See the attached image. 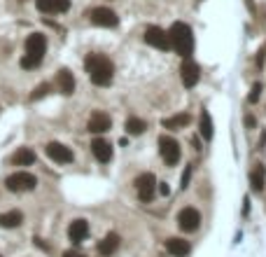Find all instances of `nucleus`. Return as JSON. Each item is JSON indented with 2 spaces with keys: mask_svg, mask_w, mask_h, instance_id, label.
Returning <instances> with one entry per match:
<instances>
[{
  "mask_svg": "<svg viewBox=\"0 0 266 257\" xmlns=\"http://www.w3.org/2000/svg\"><path fill=\"white\" fill-rule=\"evenodd\" d=\"M84 68L89 80L96 87H108L112 84V77H115V66L110 61L108 56L103 54H89L84 59Z\"/></svg>",
  "mask_w": 266,
  "mask_h": 257,
  "instance_id": "obj_1",
  "label": "nucleus"
},
{
  "mask_svg": "<svg viewBox=\"0 0 266 257\" xmlns=\"http://www.w3.org/2000/svg\"><path fill=\"white\" fill-rule=\"evenodd\" d=\"M170 37V49H175V54H180L182 59H189V54L194 52V35L185 21H175L168 31Z\"/></svg>",
  "mask_w": 266,
  "mask_h": 257,
  "instance_id": "obj_2",
  "label": "nucleus"
},
{
  "mask_svg": "<svg viewBox=\"0 0 266 257\" xmlns=\"http://www.w3.org/2000/svg\"><path fill=\"white\" fill-rule=\"evenodd\" d=\"M5 185H7V190L10 192H30V190H35L37 187V178L28 171H17L7 178Z\"/></svg>",
  "mask_w": 266,
  "mask_h": 257,
  "instance_id": "obj_3",
  "label": "nucleus"
},
{
  "mask_svg": "<svg viewBox=\"0 0 266 257\" xmlns=\"http://www.w3.org/2000/svg\"><path fill=\"white\" fill-rule=\"evenodd\" d=\"M159 152H161V159L166 161V166H175L180 161V143L175 138H170V136H161L159 138Z\"/></svg>",
  "mask_w": 266,
  "mask_h": 257,
  "instance_id": "obj_4",
  "label": "nucleus"
},
{
  "mask_svg": "<svg viewBox=\"0 0 266 257\" xmlns=\"http://www.w3.org/2000/svg\"><path fill=\"white\" fill-rule=\"evenodd\" d=\"M136 190H138L140 201L150 203L152 199H154V194H157V178L152 176V173H143V176H138V180H136Z\"/></svg>",
  "mask_w": 266,
  "mask_h": 257,
  "instance_id": "obj_5",
  "label": "nucleus"
},
{
  "mask_svg": "<svg viewBox=\"0 0 266 257\" xmlns=\"http://www.w3.org/2000/svg\"><path fill=\"white\" fill-rule=\"evenodd\" d=\"M89 21L94 26H103V28H115L119 24V17H117L110 7H94L89 12Z\"/></svg>",
  "mask_w": 266,
  "mask_h": 257,
  "instance_id": "obj_6",
  "label": "nucleus"
},
{
  "mask_svg": "<svg viewBox=\"0 0 266 257\" xmlns=\"http://www.w3.org/2000/svg\"><path fill=\"white\" fill-rule=\"evenodd\" d=\"M145 42L150 45V47L161 49V52H168V49H170L168 33L163 31V28H159V26H150V28H147V31H145Z\"/></svg>",
  "mask_w": 266,
  "mask_h": 257,
  "instance_id": "obj_7",
  "label": "nucleus"
},
{
  "mask_svg": "<svg viewBox=\"0 0 266 257\" xmlns=\"http://www.w3.org/2000/svg\"><path fill=\"white\" fill-rule=\"evenodd\" d=\"M178 225H180L182 232H196L201 225V213L192 206H187V208H182L178 213Z\"/></svg>",
  "mask_w": 266,
  "mask_h": 257,
  "instance_id": "obj_8",
  "label": "nucleus"
},
{
  "mask_svg": "<svg viewBox=\"0 0 266 257\" xmlns=\"http://www.w3.org/2000/svg\"><path fill=\"white\" fill-rule=\"evenodd\" d=\"M180 75H182V84L187 87V89H194V87L199 84V77H201L199 63L194 61V59H185V63L180 68Z\"/></svg>",
  "mask_w": 266,
  "mask_h": 257,
  "instance_id": "obj_9",
  "label": "nucleus"
},
{
  "mask_svg": "<svg viewBox=\"0 0 266 257\" xmlns=\"http://www.w3.org/2000/svg\"><path fill=\"white\" fill-rule=\"evenodd\" d=\"M47 157L52 161H56V164H70L73 161V150L70 147H66L63 143H56V141H52V143H47Z\"/></svg>",
  "mask_w": 266,
  "mask_h": 257,
  "instance_id": "obj_10",
  "label": "nucleus"
},
{
  "mask_svg": "<svg viewBox=\"0 0 266 257\" xmlns=\"http://www.w3.org/2000/svg\"><path fill=\"white\" fill-rule=\"evenodd\" d=\"M45 52H47V37L42 33H33L26 40V56H33L37 61H42Z\"/></svg>",
  "mask_w": 266,
  "mask_h": 257,
  "instance_id": "obj_11",
  "label": "nucleus"
},
{
  "mask_svg": "<svg viewBox=\"0 0 266 257\" xmlns=\"http://www.w3.org/2000/svg\"><path fill=\"white\" fill-rule=\"evenodd\" d=\"M110 126H112L110 115H105V112H101V110L91 112L89 122H86V128H89L91 134H105V131H110Z\"/></svg>",
  "mask_w": 266,
  "mask_h": 257,
  "instance_id": "obj_12",
  "label": "nucleus"
},
{
  "mask_svg": "<svg viewBox=\"0 0 266 257\" xmlns=\"http://www.w3.org/2000/svg\"><path fill=\"white\" fill-rule=\"evenodd\" d=\"M89 236V222L86 220H73L70 227H68V239L73 241L75 245L82 243V241Z\"/></svg>",
  "mask_w": 266,
  "mask_h": 257,
  "instance_id": "obj_13",
  "label": "nucleus"
},
{
  "mask_svg": "<svg viewBox=\"0 0 266 257\" xmlns=\"http://www.w3.org/2000/svg\"><path fill=\"white\" fill-rule=\"evenodd\" d=\"M35 5L45 14H59L70 7V0H35Z\"/></svg>",
  "mask_w": 266,
  "mask_h": 257,
  "instance_id": "obj_14",
  "label": "nucleus"
},
{
  "mask_svg": "<svg viewBox=\"0 0 266 257\" xmlns=\"http://www.w3.org/2000/svg\"><path fill=\"white\" fill-rule=\"evenodd\" d=\"M91 152H94V157H96L101 164H108V161L112 159V147H110V143L103 141V138L91 141Z\"/></svg>",
  "mask_w": 266,
  "mask_h": 257,
  "instance_id": "obj_15",
  "label": "nucleus"
},
{
  "mask_svg": "<svg viewBox=\"0 0 266 257\" xmlns=\"http://www.w3.org/2000/svg\"><path fill=\"white\" fill-rule=\"evenodd\" d=\"M56 84H59V92L61 94L70 96V94L75 92V77H73V73H70L68 68H61L59 75H56Z\"/></svg>",
  "mask_w": 266,
  "mask_h": 257,
  "instance_id": "obj_16",
  "label": "nucleus"
},
{
  "mask_svg": "<svg viewBox=\"0 0 266 257\" xmlns=\"http://www.w3.org/2000/svg\"><path fill=\"white\" fill-rule=\"evenodd\" d=\"M166 250L175 257H187L192 252V243L185 239H168L166 241Z\"/></svg>",
  "mask_w": 266,
  "mask_h": 257,
  "instance_id": "obj_17",
  "label": "nucleus"
},
{
  "mask_svg": "<svg viewBox=\"0 0 266 257\" xmlns=\"http://www.w3.org/2000/svg\"><path fill=\"white\" fill-rule=\"evenodd\" d=\"M119 234H115V232H110L108 236H105L103 241H101V243H98V252H101V255H105V257H110L112 255V252L117 250V248H119Z\"/></svg>",
  "mask_w": 266,
  "mask_h": 257,
  "instance_id": "obj_18",
  "label": "nucleus"
},
{
  "mask_svg": "<svg viewBox=\"0 0 266 257\" xmlns=\"http://www.w3.org/2000/svg\"><path fill=\"white\" fill-rule=\"evenodd\" d=\"M189 122H192V117H189L187 112H180V115H173V117H168V119H163V128L178 131V128L189 126Z\"/></svg>",
  "mask_w": 266,
  "mask_h": 257,
  "instance_id": "obj_19",
  "label": "nucleus"
},
{
  "mask_svg": "<svg viewBox=\"0 0 266 257\" xmlns=\"http://www.w3.org/2000/svg\"><path fill=\"white\" fill-rule=\"evenodd\" d=\"M24 222V213L21 210H10V213H3L0 215V227L3 229H14Z\"/></svg>",
  "mask_w": 266,
  "mask_h": 257,
  "instance_id": "obj_20",
  "label": "nucleus"
},
{
  "mask_svg": "<svg viewBox=\"0 0 266 257\" xmlns=\"http://www.w3.org/2000/svg\"><path fill=\"white\" fill-rule=\"evenodd\" d=\"M264 176H266V168L261 164H254L252 171H250V185H252L254 192H261L264 190Z\"/></svg>",
  "mask_w": 266,
  "mask_h": 257,
  "instance_id": "obj_21",
  "label": "nucleus"
},
{
  "mask_svg": "<svg viewBox=\"0 0 266 257\" xmlns=\"http://www.w3.org/2000/svg\"><path fill=\"white\" fill-rule=\"evenodd\" d=\"M12 161L17 166H30V164H35V152L30 147H19L17 154L12 157Z\"/></svg>",
  "mask_w": 266,
  "mask_h": 257,
  "instance_id": "obj_22",
  "label": "nucleus"
},
{
  "mask_svg": "<svg viewBox=\"0 0 266 257\" xmlns=\"http://www.w3.org/2000/svg\"><path fill=\"white\" fill-rule=\"evenodd\" d=\"M199 128H201V136H203L206 141H212V119H210V115H208V110H201Z\"/></svg>",
  "mask_w": 266,
  "mask_h": 257,
  "instance_id": "obj_23",
  "label": "nucleus"
},
{
  "mask_svg": "<svg viewBox=\"0 0 266 257\" xmlns=\"http://www.w3.org/2000/svg\"><path fill=\"white\" fill-rule=\"evenodd\" d=\"M145 128H147V124L143 119H138V117H128L126 119V134L140 136V134H145Z\"/></svg>",
  "mask_w": 266,
  "mask_h": 257,
  "instance_id": "obj_24",
  "label": "nucleus"
},
{
  "mask_svg": "<svg viewBox=\"0 0 266 257\" xmlns=\"http://www.w3.org/2000/svg\"><path fill=\"white\" fill-rule=\"evenodd\" d=\"M19 63H21L24 70H33V68H37L42 61H37V59H33V56H21V61H19Z\"/></svg>",
  "mask_w": 266,
  "mask_h": 257,
  "instance_id": "obj_25",
  "label": "nucleus"
},
{
  "mask_svg": "<svg viewBox=\"0 0 266 257\" xmlns=\"http://www.w3.org/2000/svg\"><path fill=\"white\" fill-rule=\"evenodd\" d=\"M192 171H194V166H185V173H182V180H180V190H187L189 187V178H192Z\"/></svg>",
  "mask_w": 266,
  "mask_h": 257,
  "instance_id": "obj_26",
  "label": "nucleus"
},
{
  "mask_svg": "<svg viewBox=\"0 0 266 257\" xmlns=\"http://www.w3.org/2000/svg\"><path fill=\"white\" fill-rule=\"evenodd\" d=\"M47 94H49V84H40V87L35 89V92L30 94V98H33V101H40V98L47 96Z\"/></svg>",
  "mask_w": 266,
  "mask_h": 257,
  "instance_id": "obj_27",
  "label": "nucleus"
},
{
  "mask_svg": "<svg viewBox=\"0 0 266 257\" xmlns=\"http://www.w3.org/2000/svg\"><path fill=\"white\" fill-rule=\"evenodd\" d=\"M259 94H261V84H259V82H257V84L252 87V92H250L248 101H250V103H257V101H259Z\"/></svg>",
  "mask_w": 266,
  "mask_h": 257,
  "instance_id": "obj_28",
  "label": "nucleus"
},
{
  "mask_svg": "<svg viewBox=\"0 0 266 257\" xmlns=\"http://www.w3.org/2000/svg\"><path fill=\"white\" fill-rule=\"evenodd\" d=\"M159 192H161V194H168V185L161 183V185H159Z\"/></svg>",
  "mask_w": 266,
  "mask_h": 257,
  "instance_id": "obj_29",
  "label": "nucleus"
},
{
  "mask_svg": "<svg viewBox=\"0 0 266 257\" xmlns=\"http://www.w3.org/2000/svg\"><path fill=\"white\" fill-rule=\"evenodd\" d=\"M245 124H248V126H254V117H245Z\"/></svg>",
  "mask_w": 266,
  "mask_h": 257,
  "instance_id": "obj_30",
  "label": "nucleus"
},
{
  "mask_svg": "<svg viewBox=\"0 0 266 257\" xmlns=\"http://www.w3.org/2000/svg\"><path fill=\"white\" fill-rule=\"evenodd\" d=\"M63 257H82V255H77V252H66Z\"/></svg>",
  "mask_w": 266,
  "mask_h": 257,
  "instance_id": "obj_31",
  "label": "nucleus"
},
{
  "mask_svg": "<svg viewBox=\"0 0 266 257\" xmlns=\"http://www.w3.org/2000/svg\"><path fill=\"white\" fill-rule=\"evenodd\" d=\"M0 257H3V255H0Z\"/></svg>",
  "mask_w": 266,
  "mask_h": 257,
  "instance_id": "obj_32",
  "label": "nucleus"
}]
</instances>
